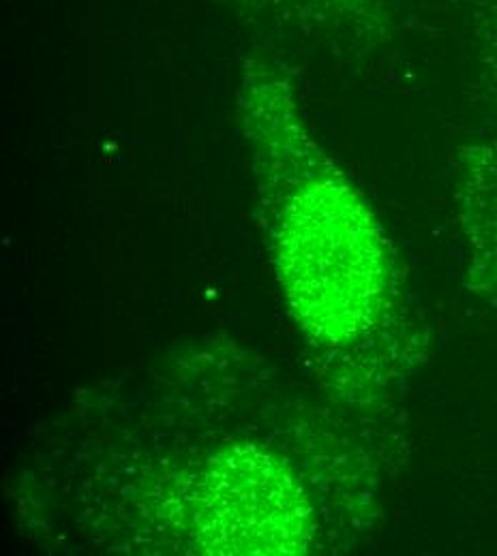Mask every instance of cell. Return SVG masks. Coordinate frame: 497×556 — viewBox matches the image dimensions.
Returning <instances> with one entry per match:
<instances>
[{"label": "cell", "instance_id": "obj_1", "mask_svg": "<svg viewBox=\"0 0 497 556\" xmlns=\"http://www.w3.org/2000/svg\"><path fill=\"white\" fill-rule=\"evenodd\" d=\"M279 260L315 345L348 348L382 319L390 260L373 214L333 169H320L282 218Z\"/></svg>", "mask_w": 497, "mask_h": 556}, {"label": "cell", "instance_id": "obj_2", "mask_svg": "<svg viewBox=\"0 0 497 556\" xmlns=\"http://www.w3.org/2000/svg\"><path fill=\"white\" fill-rule=\"evenodd\" d=\"M461 210L474 289L497 311V139L461 154Z\"/></svg>", "mask_w": 497, "mask_h": 556}, {"label": "cell", "instance_id": "obj_3", "mask_svg": "<svg viewBox=\"0 0 497 556\" xmlns=\"http://www.w3.org/2000/svg\"><path fill=\"white\" fill-rule=\"evenodd\" d=\"M485 81L497 101V0H472Z\"/></svg>", "mask_w": 497, "mask_h": 556}]
</instances>
